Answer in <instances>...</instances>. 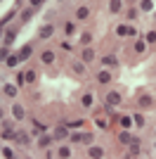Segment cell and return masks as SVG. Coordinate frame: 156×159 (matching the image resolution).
<instances>
[{"instance_id":"obj_1","label":"cell","mask_w":156,"mask_h":159,"mask_svg":"<svg viewBox=\"0 0 156 159\" xmlns=\"http://www.w3.org/2000/svg\"><path fill=\"white\" fill-rule=\"evenodd\" d=\"M137 152H140V143H137V140H130V157H137Z\"/></svg>"},{"instance_id":"obj_2","label":"cell","mask_w":156,"mask_h":159,"mask_svg":"<svg viewBox=\"0 0 156 159\" xmlns=\"http://www.w3.org/2000/svg\"><path fill=\"white\" fill-rule=\"evenodd\" d=\"M106 102H109V105H118V102H121V95H118V93H109Z\"/></svg>"},{"instance_id":"obj_3","label":"cell","mask_w":156,"mask_h":159,"mask_svg":"<svg viewBox=\"0 0 156 159\" xmlns=\"http://www.w3.org/2000/svg\"><path fill=\"white\" fill-rule=\"evenodd\" d=\"M50 36H52V26L47 24V26L40 29V38H50Z\"/></svg>"},{"instance_id":"obj_4","label":"cell","mask_w":156,"mask_h":159,"mask_svg":"<svg viewBox=\"0 0 156 159\" xmlns=\"http://www.w3.org/2000/svg\"><path fill=\"white\" fill-rule=\"evenodd\" d=\"M66 135H69V131H66L64 126H59L57 131H54V138H57V140H59V138H66Z\"/></svg>"},{"instance_id":"obj_5","label":"cell","mask_w":156,"mask_h":159,"mask_svg":"<svg viewBox=\"0 0 156 159\" xmlns=\"http://www.w3.org/2000/svg\"><path fill=\"white\" fill-rule=\"evenodd\" d=\"M28 55H31V45H24V48H21V52H19V60H26Z\"/></svg>"},{"instance_id":"obj_6","label":"cell","mask_w":156,"mask_h":159,"mask_svg":"<svg viewBox=\"0 0 156 159\" xmlns=\"http://www.w3.org/2000/svg\"><path fill=\"white\" fill-rule=\"evenodd\" d=\"M12 112H14V116H17V119H24V109H21L19 105H14V109H12Z\"/></svg>"},{"instance_id":"obj_7","label":"cell","mask_w":156,"mask_h":159,"mask_svg":"<svg viewBox=\"0 0 156 159\" xmlns=\"http://www.w3.org/2000/svg\"><path fill=\"white\" fill-rule=\"evenodd\" d=\"M92 57H95V52H92L90 48H88V50H83V60H85V62H90Z\"/></svg>"},{"instance_id":"obj_8","label":"cell","mask_w":156,"mask_h":159,"mask_svg":"<svg viewBox=\"0 0 156 159\" xmlns=\"http://www.w3.org/2000/svg\"><path fill=\"white\" fill-rule=\"evenodd\" d=\"M140 105H142V107H149L151 105V98H149V95H142V98H140Z\"/></svg>"},{"instance_id":"obj_9","label":"cell","mask_w":156,"mask_h":159,"mask_svg":"<svg viewBox=\"0 0 156 159\" xmlns=\"http://www.w3.org/2000/svg\"><path fill=\"white\" fill-rule=\"evenodd\" d=\"M5 95L14 98V95H17V88H14V86H5Z\"/></svg>"},{"instance_id":"obj_10","label":"cell","mask_w":156,"mask_h":159,"mask_svg":"<svg viewBox=\"0 0 156 159\" xmlns=\"http://www.w3.org/2000/svg\"><path fill=\"white\" fill-rule=\"evenodd\" d=\"M12 138H17L19 143H26V140H28V135H26V133H14Z\"/></svg>"},{"instance_id":"obj_11","label":"cell","mask_w":156,"mask_h":159,"mask_svg":"<svg viewBox=\"0 0 156 159\" xmlns=\"http://www.w3.org/2000/svg\"><path fill=\"white\" fill-rule=\"evenodd\" d=\"M104 64L114 66V64H116V57H114V55H109V57H104Z\"/></svg>"},{"instance_id":"obj_12","label":"cell","mask_w":156,"mask_h":159,"mask_svg":"<svg viewBox=\"0 0 156 159\" xmlns=\"http://www.w3.org/2000/svg\"><path fill=\"white\" fill-rule=\"evenodd\" d=\"M102 150H99V147H92V150H90V157H102Z\"/></svg>"},{"instance_id":"obj_13","label":"cell","mask_w":156,"mask_h":159,"mask_svg":"<svg viewBox=\"0 0 156 159\" xmlns=\"http://www.w3.org/2000/svg\"><path fill=\"white\" fill-rule=\"evenodd\" d=\"M52 60H54V55H52V52H43V62H47V64H50Z\"/></svg>"},{"instance_id":"obj_14","label":"cell","mask_w":156,"mask_h":159,"mask_svg":"<svg viewBox=\"0 0 156 159\" xmlns=\"http://www.w3.org/2000/svg\"><path fill=\"white\" fill-rule=\"evenodd\" d=\"M85 17H88V7H80L78 10V19H85Z\"/></svg>"},{"instance_id":"obj_15","label":"cell","mask_w":156,"mask_h":159,"mask_svg":"<svg viewBox=\"0 0 156 159\" xmlns=\"http://www.w3.org/2000/svg\"><path fill=\"white\" fill-rule=\"evenodd\" d=\"M17 62H19V55H17V57H7V64L10 66H17Z\"/></svg>"},{"instance_id":"obj_16","label":"cell","mask_w":156,"mask_h":159,"mask_svg":"<svg viewBox=\"0 0 156 159\" xmlns=\"http://www.w3.org/2000/svg\"><path fill=\"white\" fill-rule=\"evenodd\" d=\"M99 81H102V83H109V74L102 71V74H99Z\"/></svg>"},{"instance_id":"obj_17","label":"cell","mask_w":156,"mask_h":159,"mask_svg":"<svg viewBox=\"0 0 156 159\" xmlns=\"http://www.w3.org/2000/svg\"><path fill=\"white\" fill-rule=\"evenodd\" d=\"M121 140H123V143H130V140H132V135H130V133H121Z\"/></svg>"},{"instance_id":"obj_18","label":"cell","mask_w":156,"mask_h":159,"mask_svg":"<svg viewBox=\"0 0 156 159\" xmlns=\"http://www.w3.org/2000/svg\"><path fill=\"white\" fill-rule=\"evenodd\" d=\"M111 10H114V12H118V10H121V2H118V0H114V2H111Z\"/></svg>"},{"instance_id":"obj_19","label":"cell","mask_w":156,"mask_h":159,"mask_svg":"<svg viewBox=\"0 0 156 159\" xmlns=\"http://www.w3.org/2000/svg\"><path fill=\"white\" fill-rule=\"evenodd\" d=\"M31 14H33V12H31V10H26V12H24V14H21V19H24V21H28V19H31Z\"/></svg>"},{"instance_id":"obj_20","label":"cell","mask_w":156,"mask_h":159,"mask_svg":"<svg viewBox=\"0 0 156 159\" xmlns=\"http://www.w3.org/2000/svg\"><path fill=\"white\" fill-rule=\"evenodd\" d=\"M142 10H151V0H142Z\"/></svg>"},{"instance_id":"obj_21","label":"cell","mask_w":156,"mask_h":159,"mask_svg":"<svg viewBox=\"0 0 156 159\" xmlns=\"http://www.w3.org/2000/svg\"><path fill=\"white\" fill-rule=\"evenodd\" d=\"M147 40H149V43H156V33H154V31L147 33Z\"/></svg>"},{"instance_id":"obj_22","label":"cell","mask_w":156,"mask_h":159,"mask_svg":"<svg viewBox=\"0 0 156 159\" xmlns=\"http://www.w3.org/2000/svg\"><path fill=\"white\" fill-rule=\"evenodd\" d=\"M59 154H62V157H69L71 152H69V147H62V150H59Z\"/></svg>"},{"instance_id":"obj_23","label":"cell","mask_w":156,"mask_h":159,"mask_svg":"<svg viewBox=\"0 0 156 159\" xmlns=\"http://www.w3.org/2000/svg\"><path fill=\"white\" fill-rule=\"evenodd\" d=\"M80 140H83V143H90L92 135H90V133H85V135H80Z\"/></svg>"},{"instance_id":"obj_24","label":"cell","mask_w":156,"mask_h":159,"mask_svg":"<svg viewBox=\"0 0 156 159\" xmlns=\"http://www.w3.org/2000/svg\"><path fill=\"white\" fill-rule=\"evenodd\" d=\"M92 102V95H83V105H90Z\"/></svg>"},{"instance_id":"obj_25","label":"cell","mask_w":156,"mask_h":159,"mask_svg":"<svg viewBox=\"0 0 156 159\" xmlns=\"http://www.w3.org/2000/svg\"><path fill=\"white\" fill-rule=\"evenodd\" d=\"M12 40H14V31H10V33H7V38H5V43H12Z\"/></svg>"},{"instance_id":"obj_26","label":"cell","mask_w":156,"mask_h":159,"mask_svg":"<svg viewBox=\"0 0 156 159\" xmlns=\"http://www.w3.org/2000/svg\"><path fill=\"white\" fill-rule=\"evenodd\" d=\"M0 60H7V48H2V50H0Z\"/></svg>"},{"instance_id":"obj_27","label":"cell","mask_w":156,"mask_h":159,"mask_svg":"<svg viewBox=\"0 0 156 159\" xmlns=\"http://www.w3.org/2000/svg\"><path fill=\"white\" fill-rule=\"evenodd\" d=\"M31 2H33V5H40V2H43V0H31Z\"/></svg>"},{"instance_id":"obj_28","label":"cell","mask_w":156,"mask_h":159,"mask_svg":"<svg viewBox=\"0 0 156 159\" xmlns=\"http://www.w3.org/2000/svg\"><path fill=\"white\" fill-rule=\"evenodd\" d=\"M0 119H2V109H0Z\"/></svg>"}]
</instances>
